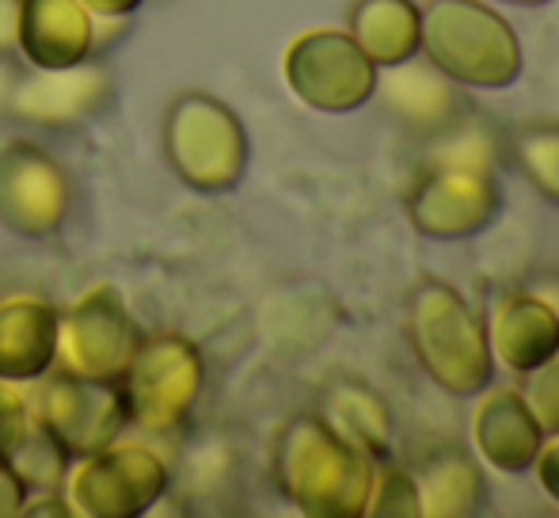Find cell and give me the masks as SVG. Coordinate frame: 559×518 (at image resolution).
Returning a JSON list of instances; mask_svg holds the SVG:
<instances>
[{
  "label": "cell",
  "instance_id": "6da1fadb",
  "mask_svg": "<svg viewBox=\"0 0 559 518\" xmlns=\"http://www.w3.org/2000/svg\"><path fill=\"white\" fill-rule=\"evenodd\" d=\"M278 481L305 515L354 518L366 515L373 461L335 435L324 420L301 415L282 431Z\"/></svg>",
  "mask_w": 559,
  "mask_h": 518
},
{
  "label": "cell",
  "instance_id": "7a4b0ae2",
  "mask_svg": "<svg viewBox=\"0 0 559 518\" xmlns=\"http://www.w3.org/2000/svg\"><path fill=\"white\" fill-rule=\"evenodd\" d=\"M419 54L464 89H507L522 73V43L479 0H427Z\"/></svg>",
  "mask_w": 559,
  "mask_h": 518
},
{
  "label": "cell",
  "instance_id": "3957f363",
  "mask_svg": "<svg viewBox=\"0 0 559 518\" xmlns=\"http://www.w3.org/2000/svg\"><path fill=\"white\" fill-rule=\"evenodd\" d=\"M407 335L419 366L453 397H476L491 386L495 358L487 332L464 297L445 282H423L407 305Z\"/></svg>",
  "mask_w": 559,
  "mask_h": 518
},
{
  "label": "cell",
  "instance_id": "277c9868",
  "mask_svg": "<svg viewBox=\"0 0 559 518\" xmlns=\"http://www.w3.org/2000/svg\"><path fill=\"white\" fill-rule=\"evenodd\" d=\"M164 149L187 187L202 195H225L248 168V133L240 119L214 96L187 92L168 107Z\"/></svg>",
  "mask_w": 559,
  "mask_h": 518
},
{
  "label": "cell",
  "instance_id": "5b68a950",
  "mask_svg": "<svg viewBox=\"0 0 559 518\" xmlns=\"http://www.w3.org/2000/svg\"><path fill=\"white\" fill-rule=\"evenodd\" d=\"M381 69L346 31H309L286 50V84L312 111H358L377 96Z\"/></svg>",
  "mask_w": 559,
  "mask_h": 518
},
{
  "label": "cell",
  "instance_id": "8992f818",
  "mask_svg": "<svg viewBox=\"0 0 559 518\" xmlns=\"http://www.w3.org/2000/svg\"><path fill=\"white\" fill-rule=\"evenodd\" d=\"M502 214V191L491 168L427 164L407 191V222L430 240H468Z\"/></svg>",
  "mask_w": 559,
  "mask_h": 518
},
{
  "label": "cell",
  "instance_id": "52a82bcc",
  "mask_svg": "<svg viewBox=\"0 0 559 518\" xmlns=\"http://www.w3.org/2000/svg\"><path fill=\"white\" fill-rule=\"evenodd\" d=\"M126 412L148 431H171L187 412H191L194 397L202 389V358L194 348L176 335H160V340L145 343L133 351L130 366L122 378Z\"/></svg>",
  "mask_w": 559,
  "mask_h": 518
},
{
  "label": "cell",
  "instance_id": "ba28073f",
  "mask_svg": "<svg viewBox=\"0 0 559 518\" xmlns=\"http://www.w3.org/2000/svg\"><path fill=\"white\" fill-rule=\"evenodd\" d=\"M126 420H130V412H126V397L115 381L81 378L69 370L46 381L35 412L38 427L76 458H88V454L111 446Z\"/></svg>",
  "mask_w": 559,
  "mask_h": 518
},
{
  "label": "cell",
  "instance_id": "9c48e42d",
  "mask_svg": "<svg viewBox=\"0 0 559 518\" xmlns=\"http://www.w3.org/2000/svg\"><path fill=\"white\" fill-rule=\"evenodd\" d=\"M138 348L141 343L130 325V313L122 309L111 286L84 294L66 317V328L58 325L61 363L69 374H81V378L118 381Z\"/></svg>",
  "mask_w": 559,
  "mask_h": 518
},
{
  "label": "cell",
  "instance_id": "30bf717a",
  "mask_svg": "<svg viewBox=\"0 0 559 518\" xmlns=\"http://www.w3.org/2000/svg\"><path fill=\"white\" fill-rule=\"evenodd\" d=\"M164 461L145 446H104L69 473V507L76 515H138L164 492Z\"/></svg>",
  "mask_w": 559,
  "mask_h": 518
},
{
  "label": "cell",
  "instance_id": "8fae6325",
  "mask_svg": "<svg viewBox=\"0 0 559 518\" xmlns=\"http://www.w3.org/2000/svg\"><path fill=\"white\" fill-rule=\"evenodd\" d=\"M66 210L69 184L43 149L23 141L0 149V217L15 233H27V237L53 233Z\"/></svg>",
  "mask_w": 559,
  "mask_h": 518
},
{
  "label": "cell",
  "instance_id": "7c38bea8",
  "mask_svg": "<svg viewBox=\"0 0 559 518\" xmlns=\"http://www.w3.org/2000/svg\"><path fill=\"white\" fill-rule=\"evenodd\" d=\"M377 92H381L392 119L419 138H442L453 127H461L468 115L461 84L449 81L430 61H419V54L400 61V66H389L384 76L377 73Z\"/></svg>",
  "mask_w": 559,
  "mask_h": 518
},
{
  "label": "cell",
  "instance_id": "4fadbf2b",
  "mask_svg": "<svg viewBox=\"0 0 559 518\" xmlns=\"http://www.w3.org/2000/svg\"><path fill=\"white\" fill-rule=\"evenodd\" d=\"M545 438L548 435L518 389H491L472 408V446L479 461L499 473H530Z\"/></svg>",
  "mask_w": 559,
  "mask_h": 518
},
{
  "label": "cell",
  "instance_id": "5bb4252c",
  "mask_svg": "<svg viewBox=\"0 0 559 518\" xmlns=\"http://www.w3.org/2000/svg\"><path fill=\"white\" fill-rule=\"evenodd\" d=\"M487 348L510 374H530L559 348V317L533 290H510L495 297L487 313Z\"/></svg>",
  "mask_w": 559,
  "mask_h": 518
},
{
  "label": "cell",
  "instance_id": "9a60e30c",
  "mask_svg": "<svg viewBox=\"0 0 559 518\" xmlns=\"http://www.w3.org/2000/svg\"><path fill=\"white\" fill-rule=\"evenodd\" d=\"M15 46L35 69L81 66L96 46V23L81 0H23Z\"/></svg>",
  "mask_w": 559,
  "mask_h": 518
},
{
  "label": "cell",
  "instance_id": "2e32d148",
  "mask_svg": "<svg viewBox=\"0 0 559 518\" xmlns=\"http://www.w3.org/2000/svg\"><path fill=\"white\" fill-rule=\"evenodd\" d=\"M107 96H111V81H107L104 69H84V66L43 69V73L15 84L12 99H8V111L27 122L61 127V122H76L96 111V107H104Z\"/></svg>",
  "mask_w": 559,
  "mask_h": 518
},
{
  "label": "cell",
  "instance_id": "e0dca14e",
  "mask_svg": "<svg viewBox=\"0 0 559 518\" xmlns=\"http://www.w3.org/2000/svg\"><path fill=\"white\" fill-rule=\"evenodd\" d=\"M58 355V313L46 302L15 294L0 302V381H31Z\"/></svg>",
  "mask_w": 559,
  "mask_h": 518
},
{
  "label": "cell",
  "instance_id": "ac0fdd59",
  "mask_svg": "<svg viewBox=\"0 0 559 518\" xmlns=\"http://www.w3.org/2000/svg\"><path fill=\"white\" fill-rule=\"evenodd\" d=\"M346 35L366 50L377 69H389L419 54L423 12L415 0H354Z\"/></svg>",
  "mask_w": 559,
  "mask_h": 518
},
{
  "label": "cell",
  "instance_id": "d6986e66",
  "mask_svg": "<svg viewBox=\"0 0 559 518\" xmlns=\"http://www.w3.org/2000/svg\"><path fill=\"white\" fill-rule=\"evenodd\" d=\"M419 488V515L430 518H464L484 511L487 484L479 466L461 450H442L419 469H412Z\"/></svg>",
  "mask_w": 559,
  "mask_h": 518
},
{
  "label": "cell",
  "instance_id": "ffe728a7",
  "mask_svg": "<svg viewBox=\"0 0 559 518\" xmlns=\"http://www.w3.org/2000/svg\"><path fill=\"white\" fill-rule=\"evenodd\" d=\"M324 423L343 435L354 450H361L369 461L384 458L392 438V415L389 404L361 381H335L324 397Z\"/></svg>",
  "mask_w": 559,
  "mask_h": 518
},
{
  "label": "cell",
  "instance_id": "44dd1931",
  "mask_svg": "<svg viewBox=\"0 0 559 518\" xmlns=\"http://www.w3.org/2000/svg\"><path fill=\"white\" fill-rule=\"evenodd\" d=\"M514 161L537 195L559 207V127H530L518 133Z\"/></svg>",
  "mask_w": 559,
  "mask_h": 518
},
{
  "label": "cell",
  "instance_id": "7402d4cb",
  "mask_svg": "<svg viewBox=\"0 0 559 518\" xmlns=\"http://www.w3.org/2000/svg\"><path fill=\"white\" fill-rule=\"evenodd\" d=\"M366 515H419V488L407 469L381 466L373 469V488H369Z\"/></svg>",
  "mask_w": 559,
  "mask_h": 518
},
{
  "label": "cell",
  "instance_id": "603a6c76",
  "mask_svg": "<svg viewBox=\"0 0 559 518\" xmlns=\"http://www.w3.org/2000/svg\"><path fill=\"white\" fill-rule=\"evenodd\" d=\"M522 397H525V404L533 408V415H537L540 431H545V435H559V348L537 366V370L525 374Z\"/></svg>",
  "mask_w": 559,
  "mask_h": 518
},
{
  "label": "cell",
  "instance_id": "cb8c5ba5",
  "mask_svg": "<svg viewBox=\"0 0 559 518\" xmlns=\"http://www.w3.org/2000/svg\"><path fill=\"white\" fill-rule=\"evenodd\" d=\"M31 431V415L23 397L12 389V381H0V466L12 461V454L20 450V443Z\"/></svg>",
  "mask_w": 559,
  "mask_h": 518
},
{
  "label": "cell",
  "instance_id": "d4e9b609",
  "mask_svg": "<svg viewBox=\"0 0 559 518\" xmlns=\"http://www.w3.org/2000/svg\"><path fill=\"white\" fill-rule=\"evenodd\" d=\"M533 469H537V481L540 488L548 492V496L559 504V435H548L545 446H540L537 461H533Z\"/></svg>",
  "mask_w": 559,
  "mask_h": 518
},
{
  "label": "cell",
  "instance_id": "484cf974",
  "mask_svg": "<svg viewBox=\"0 0 559 518\" xmlns=\"http://www.w3.org/2000/svg\"><path fill=\"white\" fill-rule=\"evenodd\" d=\"M23 511V481L12 466H0V515Z\"/></svg>",
  "mask_w": 559,
  "mask_h": 518
},
{
  "label": "cell",
  "instance_id": "4316f807",
  "mask_svg": "<svg viewBox=\"0 0 559 518\" xmlns=\"http://www.w3.org/2000/svg\"><path fill=\"white\" fill-rule=\"evenodd\" d=\"M20 8L23 0H0V50H12L20 35Z\"/></svg>",
  "mask_w": 559,
  "mask_h": 518
},
{
  "label": "cell",
  "instance_id": "83f0119b",
  "mask_svg": "<svg viewBox=\"0 0 559 518\" xmlns=\"http://www.w3.org/2000/svg\"><path fill=\"white\" fill-rule=\"evenodd\" d=\"M81 4L99 20V15H130L141 0H81Z\"/></svg>",
  "mask_w": 559,
  "mask_h": 518
},
{
  "label": "cell",
  "instance_id": "f1b7e54d",
  "mask_svg": "<svg viewBox=\"0 0 559 518\" xmlns=\"http://www.w3.org/2000/svg\"><path fill=\"white\" fill-rule=\"evenodd\" d=\"M530 290H533V294H537L540 302H545L548 309H552L556 317H559V279H540V282H533Z\"/></svg>",
  "mask_w": 559,
  "mask_h": 518
},
{
  "label": "cell",
  "instance_id": "f546056e",
  "mask_svg": "<svg viewBox=\"0 0 559 518\" xmlns=\"http://www.w3.org/2000/svg\"><path fill=\"white\" fill-rule=\"evenodd\" d=\"M507 4H522V8H537V4H552V0H507Z\"/></svg>",
  "mask_w": 559,
  "mask_h": 518
}]
</instances>
